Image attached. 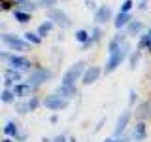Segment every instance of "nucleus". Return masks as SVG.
Masks as SVG:
<instances>
[{
  "instance_id": "1a4fd4ad",
  "label": "nucleus",
  "mask_w": 151,
  "mask_h": 142,
  "mask_svg": "<svg viewBox=\"0 0 151 142\" xmlns=\"http://www.w3.org/2000/svg\"><path fill=\"white\" fill-rule=\"evenodd\" d=\"M93 21L96 23V25H104V23H108V21H113L111 19V8L110 6H98V9L94 12V15H93Z\"/></svg>"
},
{
  "instance_id": "9d476101",
  "label": "nucleus",
  "mask_w": 151,
  "mask_h": 142,
  "mask_svg": "<svg viewBox=\"0 0 151 142\" xmlns=\"http://www.w3.org/2000/svg\"><path fill=\"white\" fill-rule=\"evenodd\" d=\"M100 74H102V68L100 66H87V70H85V74H83V78H81V83L83 85H91L94 83L98 78H100Z\"/></svg>"
},
{
  "instance_id": "5701e85b",
  "label": "nucleus",
  "mask_w": 151,
  "mask_h": 142,
  "mask_svg": "<svg viewBox=\"0 0 151 142\" xmlns=\"http://www.w3.org/2000/svg\"><path fill=\"white\" fill-rule=\"evenodd\" d=\"M12 15H13V19H15L17 23H21V25H27L28 21H30V13L28 12H23V9H12Z\"/></svg>"
},
{
  "instance_id": "2eb2a0df",
  "label": "nucleus",
  "mask_w": 151,
  "mask_h": 142,
  "mask_svg": "<svg viewBox=\"0 0 151 142\" xmlns=\"http://www.w3.org/2000/svg\"><path fill=\"white\" fill-rule=\"evenodd\" d=\"M32 85H28L27 82H21V83H15L13 85V93H15L17 99H25V97H32Z\"/></svg>"
},
{
  "instance_id": "39448f33",
  "label": "nucleus",
  "mask_w": 151,
  "mask_h": 142,
  "mask_svg": "<svg viewBox=\"0 0 151 142\" xmlns=\"http://www.w3.org/2000/svg\"><path fill=\"white\" fill-rule=\"evenodd\" d=\"M2 44L8 47L12 53H25V51H30V44L21 36H15V34H9V32H4L2 34Z\"/></svg>"
},
{
  "instance_id": "7c9ffc66",
  "label": "nucleus",
  "mask_w": 151,
  "mask_h": 142,
  "mask_svg": "<svg viewBox=\"0 0 151 142\" xmlns=\"http://www.w3.org/2000/svg\"><path fill=\"white\" fill-rule=\"evenodd\" d=\"M59 2V0H36V4L40 8H45V9H51V8H55V4Z\"/></svg>"
},
{
  "instance_id": "37998d69",
  "label": "nucleus",
  "mask_w": 151,
  "mask_h": 142,
  "mask_svg": "<svg viewBox=\"0 0 151 142\" xmlns=\"http://www.w3.org/2000/svg\"><path fill=\"white\" fill-rule=\"evenodd\" d=\"M2 34H4V32H0V44H2Z\"/></svg>"
},
{
  "instance_id": "423d86ee",
  "label": "nucleus",
  "mask_w": 151,
  "mask_h": 142,
  "mask_svg": "<svg viewBox=\"0 0 151 142\" xmlns=\"http://www.w3.org/2000/svg\"><path fill=\"white\" fill-rule=\"evenodd\" d=\"M47 19L49 21H53L55 25H59L63 30H66V28H70L72 27V19H70V15L64 12V9H60V8H51V9H47Z\"/></svg>"
},
{
  "instance_id": "a18cd8bd",
  "label": "nucleus",
  "mask_w": 151,
  "mask_h": 142,
  "mask_svg": "<svg viewBox=\"0 0 151 142\" xmlns=\"http://www.w3.org/2000/svg\"><path fill=\"white\" fill-rule=\"evenodd\" d=\"M147 32H149V36H151V28H149V30H147Z\"/></svg>"
},
{
  "instance_id": "473e14b6",
  "label": "nucleus",
  "mask_w": 151,
  "mask_h": 142,
  "mask_svg": "<svg viewBox=\"0 0 151 142\" xmlns=\"http://www.w3.org/2000/svg\"><path fill=\"white\" fill-rule=\"evenodd\" d=\"M136 99H138V95H136V91H134V89H130V91H129V108H132V106H134Z\"/></svg>"
},
{
  "instance_id": "6ab92c4d",
  "label": "nucleus",
  "mask_w": 151,
  "mask_h": 142,
  "mask_svg": "<svg viewBox=\"0 0 151 142\" xmlns=\"http://www.w3.org/2000/svg\"><path fill=\"white\" fill-rule=\"evenodd\" d=\"M55 95H59V97H63V99H74V97H78V87H66V85H59V87L53 91Z\"/></svg>"
},
{
  "instance_id": "4c0bfd02",
  "label": "nucleus",
  "mask_w": 151,
  "mask_h": 142,
  "mask_svg": "<svg viewBox=\"0 0 151 142\" xmlns=\"http://www.w3.org/2000/svg\"><path fill=\"white\" fill-rule=\"evenodd\" d=\"M104 142H119V138H115V136H110V138H106Z\"/></svg>"
},
{
  "instance_id": "bb28decb",
  "label": "nucleus",
  "mask_w": 151,
  "mask_h": 142,
  "mask_svg": "<svg viewBox=\"0 0 151 142\" xmlns=\"http://www.w3.org/2000/svg\"><path fill=\"white\" fill-rule=\"evenodd\" d=\"M23 38L28 42L30 46H40L42 44V38L38 36V32H30V30H27L25 34H23Z\"/></svg>"
},
{
  "instance_id": "e433bc0d",
  "label": "nucleus",
  "mask_w": 151,
  "mask_h": 142,
  "mask_svg": "<svg viewBox=\"0 0 151 142\" xmlns=\"http://www.w3.org/2000/svg\"><path fill=\"white\" fill-rule=\"evenodd\" d=\"M49 121H51V123H53V125H55V123H57V121H59V116H57V114H53V116H51V117H49Z\"/></svg>"
},
{
  "instance_id": "c756f323",
  "label": "nucleus",
  "mask_w": 151,
  "mask_h": 142,
  "mask_svg": "<svg viewBox=\"0 0 151 142\" xmlns=\"http://www.w3.org/2000/svg\"><path fill=\"white\" fill-rule=\"evenodd\" d=\"M28 108H30V112H36L38 110V106H40L42 104V101H40V97H34V95H32L30 99H28Z\"/></svg>"
},
{
  "instance_id": "4be33fe9",
  "label": "nucleus",
  "mask_w": 151,
  "mask_h": 142,
  "mask_svg": "<svg viewBox=\"0 0 151 142\" xmlns=\"http://www.w3.org/2000/svg\"><path fill=\"white\" fill-rule=\"evenodd\" d=\"M4 135L6 136H9V138H15L17 140V136H19V125L15 121H8L6 125H4Z\"/></svg>"
},
{
  "instance_id": "f257e3e1",
  "label": "nucleus",
  "mask_w": 151,
  "mask_h": 142,
  "mask_svg": "<svg viewBox=\"0 0 151 142\" xmlns=\"http://www.w3.org/2000/svg\"><path fill=\"white\" fill-rule=\"evenodd\" d=\"M130 51H132V46H130V42H125L117 51H113V53L108 55V59H106V66H104V74H111L113 70L117 68V66H121V63L127 59V57L130 55Z\"/></svg>"
},
{
  "instance_id": "6e6552de",
  "label": "nucleus",
  "mask_w": 151,
  "mask_h": 142,
  "mask_svg": "<svg viewBox=\"0 0 151 142\" xmlns=\"http://www.w3.org/2000/svg\"><path fill=\"white\" fill-rule=\"evenodd\" d=\"M130 112H132L130 108H127V110H123V112H121V116L117 117V121H115V129H113V136H115V138H119L123 133L127 131V125H129L130 116H132Z\"/></svg>"
},
{
  "instance_id": "79ce46f5",
  "label": "nucleus",
  "mask_w": 151,
  "mask_h": 142,
  "mask_svg": "<svg viewBox=\"0 0 151 142\" xmlns=\"http://www.w3.org/2000/svg\"><path fill=\"white\" fill-rule=\"evenodd\" d=\"M147 53H149V55H151V44H149V46H147Z\"/></svg>"
},
{
  "instance_id": "393cba45",
  "label": "nucleus",
  "mask_w": 151,
  "mask_h": 142,
  "mask_svg": "<svg viewBox=\"0 0 151 142\" xmlns=\"http://www.w3.org/2000/svg\"><path fill=\"white\" fill-rule=\"evenodd\" d=\"M140 57H142V49H138V47H136L134 51H130V55H129V68H130V70H134L136 66H138Z\"/></svg>"
},
{
  "instance_id": "c85d7f7f",
  "label": "nucleus",
  "mask_w": 151,
  "mask_h": 142,
  "mask_svg": "<svg viewBox=\"0 0 151 142\" xmlns=\"http://www.w3.org/2000/svg\"><path fill=\"white\" fill-rule=\"evenodd\" d=\"M151 44V36H149V32H144V34L140 36V40H138V49H147V46Z\"/></svg>"
},
{
  "instance_id": "412c9836",
  "label": "nucleus",
  "mask_w": 151,
  "mask_h": 142,
  "mask_svg": "<svg viewBox=\"0 0 151 142\" xmlns=\"http://www.w3.org/2000/svg\"><path fill=\"white\" fill-rule=\"evenodd\" d=\"M53 27H55V23H53V21H49V19H47V21H44L42 25H38V28H36L38 36H40L42 40H44L45 36H49V32L53 30Z\"/></svg>"
},
{
  "instance_id": "dca6fc26",
  "label": "nucleus",
  "mask_w": 151,
  "mask_h": 142,
  "mask_svg": "<svg viewBox=\"0 0 151 142\" xmlns=\"http://www.w3.org/2000/svg\"><path fill=\"white\" fill-rule=\"evenodd\" d=\"M132 21V15L130 13H123V12H119L115 17H113V27L117 28V30H125L127 28V25Z\"/></svg>"
},
{
  "instance_id": "aec40b11",
  "label": "nucleus",
  "mask_w": 151,
  "mask_h": 142,
  "mask_svg": "<svg viewBox=\"0 0 151 142\" xmlns=\"http://www.w3.org/2000/svg\"><path fill=\"white\" fill-rule=\"evenodd\" d=\"M13 4L17 6V9H23V12H28V13H32L34 9L40 8L36 4V0H13Z\"/></svg>"
},
{
  "instance_id": "a19ab883",
  "label": "nucleus",
  "mask_w": 151,
  "mask_h": 142,
  "mask_svg": "<svg viewBox=\"0 0 151 142\" xmlns=\"http://www.w3.org/2000/svg\"><path fill=\"white\" fill-rule=\"evenodd\" d=\"M68 142H78V138H76V136H72V138H68Z\"/></svg>"
},
{
  "instance_id": "2f4dec72",
  "label": "nucleus",
  "mask_w": 151,
  "mask_h": 142,
  "mask_svg": "<svg viewBox=\"0 0 151 142\" xmlns=\"http://www.w3.org/2000/svg\"><path fill=\"white\" fill-rule=\"evenodd\" d=\"M132 8H134V2H132V0H123L119 12H123V13H130V9H132Z\"/></svg>"
},
{
  "instance_id": "9b49d317",
  "label": "nucleus",
  "mask_w": 151,
  "mask_h": 142,
  "mask_svg": "<svg viewBox=\"0 0 151 142\" xmlns=\"http://www.w3.org/2000/svg\"><path fill=\"white\" fill-rule=\"evenodd\" d=\"M104 36V32H102V28L100 25H96V27H93L91 28V38H89V42H85V44H81V47L79 49L81 51H87V49H91V47L96 44V42H100V38Z\"/></svg>"
},
{
  "instance_id": "ea45409f",
  "label": "nucleus",
  "mask_w": 151,
  "mask_h": 142,
  "mask_svg": "<svg viewBox=\"0 0 151 142\" xmlns=\"http://www.w3.org/2000/svg\"><path fill=\"white\" fill-rule=\"evenodd\" d=\"M0 142H13V140L9 138V136H6V138H2V140H0Z\"/></svg>"
},
{
  "instance_id": "ddd939ff",
  "label": "nucleus",
  "mask_w": 151,
  "mask_h": 142,
  "mask_svg": "<svg viewBox=\"0 0 151 142\" xmlns=\"http://www.w3.org/2000/svg\"><path fill=\"white\" fill-rule=\"evenodd\" d=\"M132 140L136 142H144L145 138H147V127H145L144 121H136L134 129H132V135H130Z\"/></svg>"
},
{
  "instance_id": "7ed1b4c3",
  "label": "nucleus",
  "mask_w": 151,
  "mask_h": 142,
  "mask_svg": "<svg viewBox=\"0 0 151 142\" xmlns=\"http://www.w3.org/2000/svg\"><path fill=\"white\" fill-rule=\"evenodd\" d=\"M2 61H6L8 66H12V68L21 70L23 74H30L32 68H34L32 61L21 53H2Z\"/></svg>"
},
{
  "instance_id": "58836bf2",
  "label": "nucleus",
  "mask_w": 151,
  "mask_h": 142,
  "mask_svg": "<svg viewBox=\"0 0 151 142\" xmlns=\"http://www.w3.org/2000/svg\"><path fill=\"white\" fill-rule=\"evenodd\" d=\"M119 142H129V136H119Z\"/></svg>"
},
{
  "instance_id": "72a5a7b5",
  "label": "nucleus",
  "mask_w": 151,
  "mask_h": 142,
  "mask_svg": "<svg viewBox=\"0 0 151 142\" xmlns=\"http://www.w3.org/2000/svg\"><path fill=\"white\" fill-rule=\"evenodd\" d=\"M85 8L91 9V12H96V9H98V6H96V2H94V0H85Z\"/></svg>"
},
{
  "instance_id": "f3484780",
  "label": "nucleus",
  "mask_w": 151,
  "mask_h": 142,
  "mask_svg": "<svg viewBox=\"0 0 151 142\" xmlns=\"http://www.w3.org/2000/svg\"><path fill=\"white\" fill-rule=\"evenodd\" d=\"M149 117H151V101L138 104L136 106V120L144 121V120H149Z\"/></svg>"
},
{
  "instance_id": "4468645a",
  "label": "nucleus",
  "mask_w": 151,
  "mask_h": 142,
  "mask_svg": "<svg viewBox=\"0 0 151 142\" xmlns=\"http://www.w3.org/2000/svg\"><path fill=\"white\" fill-rule=\"evenodd\" d=\"M127 38H129V36L125 34V30L117 32V34H115V36H113L111 40H110V44H108V55H110V53H113V51H117V49H119V47H121V46H123V44H125V42H127Z\"/></svg>"
},
{
  "instance_id": "c03bdc74",
  "label": "nucleus",
  "mask_w": 151,
  "mask_h": 142,
  "mask_svg": "<svg viewBox=\"0 0 151 142\" xmlns=\"http://www.w3.org/2000/svg\"><path fill=\"white\" fill-rule=\"evenodd\" d=\"M138 2H149V0H138Z\"/></svg>"
},
{
  "instance_id": "cd10ccee",
  "label": "nucleus",
  "mask_w": 151,
  "mask_h": 142,
  "mask_svg": "<svg viewBox=\"0 0 151 142\" xmlns=\"http://www.w3.org/2000/svg\"><path fill=\"white\" fill-rule=\"evenodd\" d=\"M15 104V112L21 114V116H25V114H30V108H28V102L27 101H17L13 102Z\"/></svg>"
},
{
  "instance_id": "f8f14e48",
  "label": "nucleus",
  "mask_w": 151,
  "mask_h": 142,
  "mask_svg": "<svg viewBox=\"0 0 151 142\" xmlns=\"http://www.w3.org/2000/svg\"><path fill=\"white\" fill-rule=\"evenodd\" d=\"M125 34L129 36V38L142 36V34H144V23L138 21V19H132L129 25H127V28H125Z\"/></svg>"
},
{
  "instance_id": "a878e982",
  "label": "nucleus",
  "mask_w": 151,
  "mask_h": 142,
  "mask_svg": "<svg viewBox=\"0 0 151 142\" xmlns=\"http://www.w3.org/2000/svg\"><path fill=\"white\" fill-rule=\"evenodd\" d=\"M74 38H76V42L81 46V44H85V42H89V38H91V32L85 30V28H78V30H76V34H74Z\"/></svg>"
},
{
  "instance_id": "f03ea898",
  "label": "nucleus",
  "mask_w": 151,
  "mask_h": 142,
  "mask_svg": "<svg viewBox=\"0 0 151 142\" xmlns=\"http://www.w3.org/2000/svg\"><path fill=\"white\" fill-rule=\"evenodd\" d=\"M85 70H87L85 61H78V63H74L72 66H68V70L63 74V78H60V85H66V87H76V82L83 78Z\"/></svg>"
},
{
  "instance_id": "c9c22d12",
  "label": "nucleus",
  "mask_w": 151,
  "mask_h": 142,
  "mask_svg": "<svg viewBox=\"0 0 151 142\" xmlns=\"http://www.w3.org/2000/svg\"><path fill=\"white\" fill-rule=\"evenodd\" d=\"M138 9L140 12H145L147 9V2H138Z\"/></svg>"
},
{
  "instance_id": "20e7f679",
  "label": "nucleus",
  "mask_w": 151,
  "mask_h": 142,
  "mask_svg": "<svg viewBox=\"0 0 151 142\" xmlns=\"http://www.w3.org/2000/svg\"><path fill=\"white\" fill-rule=\"evenodd\" d=\"M49 80H53V70H49L47 66H34L32 72L27 76V83L32 85V89L42 87V85L47 83Z\"/></svg>"
},
{
  "instance_id": "f704fd0d",
  "label": "nucleus",
  "mask_w": 151,
  "mask_h": 142,
  "mask_svg": "<svg viewBox=\"0 0 151 142\" xmlns=\"http://www.w3.org/2000/svg\"><path fill=\"white\" fill-rule=\"evenodd\" d=\"M51 142H68V138H66L64 135H57V136H55V138L51 140Z\"/></svg>"
},
{
  "instance_id": "49530a36",
  "label": "nucleus",
  "mask_w": 151,
  "mask_h": 142,
  "mask_svg": "<svg viewBox=\"0 0 151 142\" xmlns=\"http://www.w3.org/2000/svg\"><path fill=\"white\" fill-rule=\"evenodd\" d=\"M2 2H4V0H0V4H2Z\"/></svg>"
},
{
  "instance_id": "0eeeda50",
  "label": "nucleus",
  "mask_w": 151,
  "mask_h": 142,
  "mask_svg": "<svg viewBox=\"0 0 151 142\" xmlns=\"http://www.w3.org/2000/svg\"><path fill=\"white\" fill-rule=\"evenodd\" d=\"M68 104L70 101L68 99H63V97H59V95H47L45 99H42V106L47 108V110H51V112H60V110H66L68 108Z\"/></svg>"
},
{
  "instance_id": "a211bd4d",
  "label": "nucleus",
  "mask_w": 151,
  "mask_h": 142,
  "mask_svg": "<svg viewBox=\"0 0 151 142\" xmlns=\"http://www.w3.org/2000/svg\"><path fill=\"white\" fill-rule=\"evenodd\" d=\"M4 80H8V82L12 83H21L23 82V72L17 68H12V66H6V70H4Z\"/></svg>"
},
{
  "instance_id": "b1692460",
  "label": "nucleus",
  "mask_w": 151,
  "mask_h": 142,
  "mask_svg": "<svg viewBox=\"0 0 151 142\" xmlns=\"http://www.w3.org/2000/svg\"><path fill=\"white\" fill-rule=\"evenodd\" d=\"M15 93H13V89H2L0 91V102L4 104H13L15 102Z\"/></svg>"
}]
</instances>
